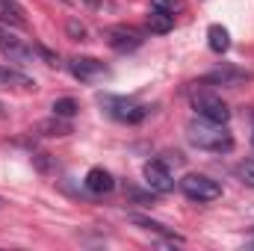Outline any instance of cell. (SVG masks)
Returning a JSON list of instances; mask_svg holds the SVG:
<instances>
[{"instance_id":"6da1fadb","label":"cell","mask_w":254,"mask_h":251,"mask_svg":"<svg viewBox=\"0 0 254 251\" xmlns=\"http://www.w3.org/2000/svg\"><path fill=\"white\" fill-rule=\"evenodd\" d=\"M187 139L198 151H213V154H228L234 148V136L225 130V125H213L204 119H195L187 125Z\"/></svg>"},{"instance_id":"7a4b0ae2","label":"cell","mask_w":254,"mask_h":251,"mask_svg":"<svg viewBox=\"0 0 254 251\" xmlns=\"http://www.w3.org/2000/svg\"><path fill=\"white\" fill-rule=\"evenodd\" d=\"M104 110L116 119V122H125V125H139L145 116H148V107L130 101V98H116V95H104L101 98Z\"/></svg>"},{"instance_id":"3957f363","label":"cell","mask_w":254,"mask_h":251,"mask_svg":"<svg viewBox=\"0 0 254 251\" xmlns=\"http://www.w3.org/2000/svg\"><path fill=\"white\" fill-rule=\"evenodd\" d=\"M181 192L190 198V201H198V204H207V201H216L222 195V187L216 181H210L207 175H187L181 181Z\"/></svg>"},{"instance_id":"277c9868","label":"cell","mask_w":254,"mask_h":251,"mask_svg":"<svg viewBox=\"0 0 254 251\" xmlns=\"http://www.w3.org/2000/svg\"><path fill=\"white\" fill-rule=\"evenodd\" d=\"M192 110H195L198 119L213 122V125H228V119H231L228 104H225L222 98H216V95H198V98L192 101Z\"/></svg>"},{"instance_id":"5b68a950","label":"cell","mask_w":254,"mask_h":251,"mask_svg":"<svg viewBox=\"0 0 254 251\" xmlns=\"http://www.w3.org/2000/svg\"><path fill=\"white\" fill-rule=\"evenodd\" d=\"M145 42V33L136 30V27H127V24H119V27H110L107 30V45L119 54H130L136 51L139 45Z\"/></svg>"},{"instance_id":"8992f818","label":"cell","mask_w":254,"mask_h":251,"mask_svg":"<svg viewBox=\"0 0 254 251\" xmlns=\"http://www.w3.org/2000/svg\"><path fill=\"white\" fill-rule=\"evenodd\" d=\"M142 175H145V184H148L151 192H172L175 189V178H172V172L163 160H148Z\"/></svg>"},{"instance_id":"52a82bcc","label":"cell","mask_w":254,"mask_h":251,"mask_svg":"<svg viewBox=\"0 0 254 251\" xmlns=\"http://www.w3.org/2000/svg\"><path fill=\"white\" fill-rule=\"evenodd\" d=\"M68 71L77 80H83V83H95V80H101V77L110 74V68L101 63V60H95V57H74L68 63Z\"/></svg>"},{"instance_id":"ba28073f","label":"cell","mask_w":254,"mask_h":251,"mask_svg":"<svg viewBox=\"0 0 254 251\" xmlns=\"http://www.w3.org/2000/svg\"><path fill=\"white\" fill-rule=\"evenodd\" d=\"M249 80H254V71L234 68V65H222V68H216L204 77V83H210V86H243Z\"/></svg>"},{"instance_id":"9c48e42d","label":"cell","mask_w":254,"mask_h":251,"mask_svg":"<svg viewBox=\"0 0 254 251\" xmlns=\"http://www.w3.org/2000/svg\"><path fill=\"white\" fill-rule=\"evenodd\" d=\"M0 51L9 57V60H15V63H30L33 57H36V48H30V45H24L21 39H15L9 30H3L0 27Z\"/></svg>"},{"instance_id":"30bf717a","label":"cell","mask_w":254,"mask_h":251,"mask_svg":"<svg viewBox=\"0 0 254 251\" xmlns=\"http://www.w3.org/2000/svg\"><path fill=\"white\" fill-rule=\"evenodd\" d=\"M86 189L95 192V195H107V192L116 189V181H113V175H110L107 169H92V172L86 175Z\"/></svg>"},{"instance_id":"8fae6325","label":"cell","mask_w":254,"mask_h":251,"mask_svg":"<svg viewBox=\"0 0 254 251\" xmlns=\"http://www.w3.org/2000/svg\"><path fill=\"white\" fill-rule=\"evenodd\" d=\"M0 18L9 21V24H15V27H24V24H27L24 6H21L18 0H0Z\"/></svg>"},{"instance_id":"7c38bea8","label":"cell","mask_w":254,"mask_h":251,"mask_svg":"<svg viewBox=\"0 0 254 251\" xmlns=\"http://www.w3.org/2000/svg\"><path fill=\"white\" fill-rule=\"evenodd\" d=\"M207 39H210V51H213V54H225V51L231 48V36H228V30H225L222 24H213V27L207 30Z\"/></svg>"},{"instance_id":"4fadbf2b","label":"cell","mask_w":254,"mask_h":251,"mask_svg":"<svg viewBox=\"0 0 254 251\" xmlns=\"http://www.w3.org/2000/svg\"><path fill=\"white\" fill-rule=\"evenodd\" d=\"M172 27H175V15L160 12V9H151V15H148V30L151 33H169Z\"/></svg>"},{"instance_id":"5bb4252c","label":"cell","mask_w":254,"mask_h":251,"mask_svg":"<svg viewBox=\"0 0 254 251\" xmlns=\"http://www.w3.org/2000/svg\"><path fill=\"white\" fill-rule=\"evenodd\" d=\"M0 86H24V89H30L33 80L24 77V74L15 71V68H3V65H0Z\"/></svg>"},{"instance_id":"9a60e30c","label":"cell","mask_w":254,"mask_h":251,"mask_svg":"<svg viewBox=\"0 0 254 251\" xmlns=\"http://www.w3.org/2000/svg\"><path fill=\"white\" fill-rule=\"evenodd\" d=\"M133 222L139 225V228H145V231H154V234H160V237H166V240H175V243H184L178 234H172L166 225H160V222H151V219H142V216H133Z\"/></svg>"},{"instance_id":"2e32d148","label":"cell","mask_w":254,"mask_h":251,"mask_svg":"<svg viewBox=\"0 0 254 251\" xmlns=\"http://www.w3.org/2000/svg\"><path fill=\"white\" fill-rule=\"evenodd\" d=\"M74 113H77V101H71V98L54 101V116H57V119H71Z\"/></svg>"},{"instance_id":"e0dca14e","label":"cell","mask_w":254,"mask_h":251,"mask_svg":"<svg viewBox=\"0 0 254 251\" xmlns=\"http://www.w3.org/2000/svg\"><path fill=\"white\" fill-rule=\"evenodd\" d=\"M151 9H160V12L175 15V12H181V9H184V0H151Z\"/></svg>"},{"instance_id":"ac0fdd59","label":"cell","mask_w":254,"mask_h":251,"mask_svg":"<svg viewBox=\"0 0 254 251\" xmlns=\"http://www.w3.org/2000/svg\"><path fill=\"white\" fill-rule=\"evenodd\" d=\"M237 178H240L243 184L254 187V160H246V163H240V166H237Z\"/></svg>"},{"instance_id":"d6986e66","label":"cell","mask_w":254,"mask_h":251,"mask_svg":"<svg viewBox=\"0 0 254 251\" xmlns=\"http://www.w3.org/2000/svg\"><path fill=\"white\" fill-rule=\"evenodd\" d=\"M68 33H71V36H86V27H83V24H74V21H71V24H68Z\"/></svg>"},{"instance_id":"ffe728a7","label":"cell","mask_w":254,"mask_h":251,"mask_svg":"<svg viewBox=\"0 0 254 251\" xmlns=\"http://www.w3.org/2000/svg\"><path fill=\"white\" fill-rule=\"evenodd\" d=\"M252 145H254V133H252Z\"/></svg>"},{"instance_id":"44dd1931","label":"cell","mask_w":254,"mask_h":251,"mask_svg":"<svg viewBox=\"0 0 254 251\" xmlns=\"http://www.w3.org/2000/svg\"><path fill=\"white\" fill-rule=\"evenodd\" d=\"M0 207H3V201H0Z\"/></svg>"}]
</instances>
